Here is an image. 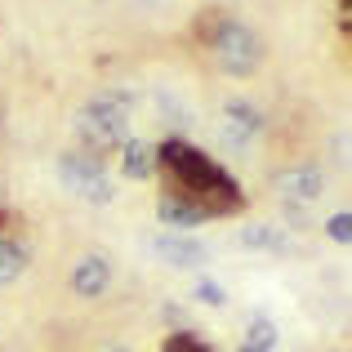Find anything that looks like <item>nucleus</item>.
Listing matches in <instances>:
<instances>
[{"mask_svg":"<svg viewBox=\"0 0 352 352\" xmlns=\"http://www.w3.org/2000/svg\"><path fill=\"white\" fill-rule=\"evenodd\" d=\"M156 165H161V170H170L174 183H179V197H192L210 219H214V214H232V210L245 206L236 179H228V174L219 170L206 152L179 143V138H170V143L156 147Z\"/></svg>","mask_w":352,"mask_h":352,"instance_id":"nucleus-1","label":"nucleus"},{"mask_svg":"<svg viewBox=\"0 0 352 352\" xmlns=\"http://www.w3.org/2000/svg\"><path fill=\"white\" fill-rule=\"evenodd\" d=\"M76 134L85 152H112L129 138V107L125 94H94L76 116Z\"/></svg>","mask_w":352,"mask_h":352,"instance_id":"nucleus-2","label":"nucleus"},{"mask_svg":"<svg viewBox=\"0 0 352 352\" xmlns=\"http://www.w3.org/2000/svg\"><path fill=\"white\" fill-rule=\"evenodd\" d=\"M210 54H214V63L228 76H250V72L263 63V41H258L245 23L219 18L214 32H210Z\"/></svg>","mask_w":352,"mask_h":352,"instance_id":"nucleus-3","label":"nucleus"},{"mask_svg":"<svg viewBox=\"0 0 352 352\" xmlns=\"http://www.w3.org/2000/svg\"><path fill=\"white\" fill-rule=\"evenodd\" d=\"M58 179L67 183L76 197L94 201V206H112V201H116V183L107 179L98 152H72V156H63V161H58Z\"/></svg>","mask_w":352,"mask_h":352,"instance_id":"nucleus-4","label":"nucleus"},{"mask_svg":"<svg viewBox=\"0 0 352 352\" xmlns=\"http://www.w3.org/2000/svg\"><path fill=\"white\" fill-rule=\"evenodd\" d=\"M258 134H263V112H258L254 103H245V98H232V103L223 107V138L241 147Z\"/></svg>","mask_w":352,"mask_h":352,"instance_id":"nucleus-5","label":"nucleus"},{"mask_svg":"<svg viewBox=\"0 0 352 352\" xmlns=\"http://www.w3.org/2000/svg\"><path fill=\"white\" fill-rule=\"evenodd\" d=\"M107 285H112V263L103 254H85L72 267V290L80 299H98V294H107Z\"/></svg>","mask_w":352,"mask_h":352,"instance_id":"nucleus-6","label":"nucleus"},{"mask_svg":"<svg viewBox=\"0 0 352 352\" xmlns=\"http://www.w3.org/2000/svg\"><path fill=\"white\" fill-rule=\"evenodd\" d=\"M152 250L165 258L170 267H201L210 258V250L201 245V241H192V236H183V232H170V236H156L152 241Z\"/></svg>","mask_w":352,"mask_h":352,"instance_id":"nucleus-7","label":"nucleus"},{"mask_svg":"<svg viewBox=\"0 0 352 352\" xmlns=\"http://www.w3.org/2000/svg\"><path fill=\"white\" fill-rule=\"evenodd\" d=\"M276 188L290 201H317L321 197V170L317 165H294V170L276 174Z\"/></svg>","mask_w":352,"mask_h":352,"instance_id":"nucleus-8","label":"nucleus"},{"mask_svg":"<svg viewBox=\"0 0 352 352\" xmlns=\"http://www.w3.org/2000/svg\"><path fill=\"white\" fill-rule=\"evenodd\" d=\"M120 170H125V179H152L156 174V147L143 143V138H125L120 143Z\"/></svg>","mask_w":352,"mask_h":352,"instance_id":"nucleus-9","label":"nucleus"},{"mask_svg":"<svg viewBox=\"0 0 352 352\" xmlns=\"http://www.w3.org/2000/svg\"><path fill=\"white\" fill-rule=\"evenodd\" d=\"M156 219H161L165 228H174V232H188V228H197L201 219H210L206 210L197 206V201H179V197H165L161 206H156Z\"/></svg>","mask_w":352,"mask_h":352,"instance_id":"nucleus-10","label":"nucleus"},{"mask_svg":"<svg viewBox=\"0 0 352 352\" xmlns=\"http://www.w3.org/2000/svg\"><path fill=\"white\" fill-rule=\"evenodd\" d=\"M241 245L245 250H267V254H290V236L281 232V228H267V223H250L241 228Z\"/></svg>","mask_w":352,"mask_h":352,"instance_id":"nucleus-11","label":"nucleus"},{"mask_svg":"<svg viewBox=\"0 0 352 352\" xmlns=\"http://www.w3.org/2000/svg\"><path fill=\"white\" fill-rule=\"evenodd\" d=\"M23 272H27V250L18 241H0V285L18 281Z\"/></svg>","mask_w":352,"mask_h":352,"instance_id":"nucleus-12","label":"nucleus"},{"mask_svg":"<svg viewBox=\"0 0 352 352\" xmlns=\"http://www.w3.org/2000/svg\"><path fill=\"white\" fill-rule=\"evenodd\" d=\"M241 352H276V326L267 317H254V321H250L245 344H241Z\"/></svg>","mask_w":352,"mask_h":352,"instance_id":"nucleus-13","label":"nucleus"},{"mask_svg":"<svg viewBox=\"0 0 352 352\" xmlns=\"http://www.w3.org/2000/svg\"><path fill=\"white\" fill-rule=\"evenodd\" d=\"M326 236H330V241H339V245H348V241H352V214H348V210L330 214V223H326Z\"/></svg>","mask_w":352,"mask_h":352,"instance_id":"nucleus-14","label":"nucleus"},{"mask_svg":"<svg viewBox=\"0 0 352 352\" xmlns=\"http://www.w3.org/2000/svg\"><path fill=\"white\" fill-rule=\"evenodd\" d=\"M161 352H210L206 344H201L197 335H188V330H179V335H170L165 339V348Z\"/></svg>","mask_w":352,"mask_h":352,"instance_id":"nucleus-15","label":"nucleus"},{"mask_svg":"<svg viewBox=\"0 0 352 352\" xmlns=\"http://www.w3.org/2000/svg\"><path fill=\"white\" fill-rule=\"evenodd\" d=\"M197 299H201V303H210V308H223V303H228V294L219 290L214 281H197Z\"/></svg>","mask_w":352,"mask_h":352,"instance_id":"nucleus-16","label":"nucleus"},{"mask_svg":"<svg viewBox=\"0 0 352 352\" xmlns=\"http://www.w3.org/2000/svg\"><path fill=\"white\" fill-rule=\"evenodd\" d=\"M107 352H129V348H107Z\"/></svg>","mask_w":352,"mask_h":352,"instance_id":"nucleus-17","label":"nucleus"}]
</instances>
